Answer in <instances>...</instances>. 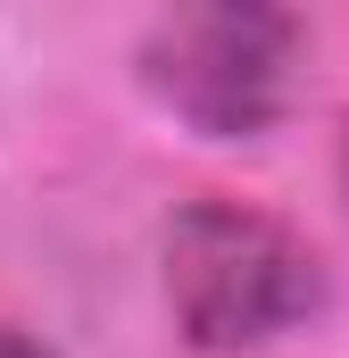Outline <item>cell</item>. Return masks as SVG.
Returning <instances> with one entry per match:
<instances>
[{
  "label": "cell",
  "instance_id": "6da1fadb",
  "mask_svg": "<svg viewBox=\"0 0 349 358\" xmlns=\"http://www.w3.org/2000/svg\"><path fill=\"white\" fill-rule=\"evenodd\" d=\"M167 300L191 350H266L325 308V259L283 217L200 192L167 225Z\"/></svg>",
  "mask_w": 349,
  "mask_h": 358
},
{
  "label": "cell",
  "instance_id": "7a4b0ae2",
  "mask_svg": "<svg viewBox=\"0 0 349 358\" xmlns=\"http://www.w3.org/2000/svg\"><path fill=\"white\" fill-rule=\"evenodd\" d=\"M291 50L299 17L258 8V0H208V8H167L142 25L133 67L174 117L208 142H250L283 117L291 92Z\"/></svg>",
  "mask_w": 349,
  "mask_h": 358
},
{
  "label": "cell",
  "instance_id": "3957f363",
  "mask_svg": "<svg viewBox=\"0 0 349 358\" xmlns=\"http://www.w3.org/2000/svg\"><path fill=\"white\" fill-rule=\"evenodd\" d=\"M0 358H59L50 342H34L25 325H0Z\"/></svg>",
  "mask_w": 349,
  "mask_h": 358
}]
</instances>
